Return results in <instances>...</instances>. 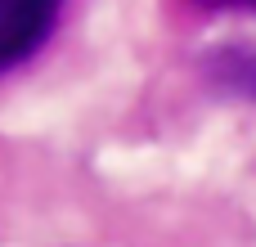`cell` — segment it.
I'll return each instance as SVG.
<instances>
[{
  "instance_id": "cell-1",
  "label": "cell",
  "mask_w": 256,
  "mask_h": 247,
  "mask_svg": "<svg viewBox=\"0 0 256 247\" xmlns=\"http://www.w3.org/2000/svg\"><path fill=\"white\" fill-rule=\"evenodd\" d=\"M63 0H0V72L40 50Z\"/></svg>"
},
{
  "instance_id": "cell-3",
  "label": "cell",
  "mask_w": 256,
  "mask_h": 247,
  "mask_svg": "<svg viewBox=\"0 0 256 247\" xmlns=\"http://www.w3.org/2000/svg\"><path fill=\"white\" fill-rule=\"evenodd\" d=\"M207 9H256V0H198Z\"/></svg>"
},
{
  "instance_id": "cell-2",
  "label": "cell",
  "mask_w": 256,
  "mask_h": 247,
  "mask_svg": "<svg viewBox=\"0 0 256 247\" xmlns=\"http://www.w3.org/2000/svg\"><path fill=\"white\" fill-rule=\"evenodd\" d=\"M207 81L220 94L256 99V45H220L207 54Z\"/></svg>"
}]
</instances>
